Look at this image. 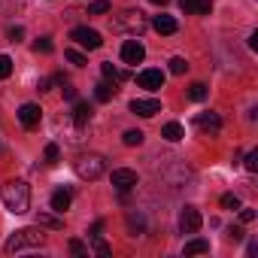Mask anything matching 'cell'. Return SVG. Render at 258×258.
I'll use <instances>...</instances> for the list:
<instances>
[{
  "label": "cell",
  "instance_id": "obj_17",
  "mask_svg": "<svg viewBox=\"0 0 258 258\" xmlns=\"http://www.w3.org/2000/svg\"><path fill=\"white\" fill-rule=\"evenodd\" d=\"M161 137L170 140V143H179V140L185 137V131H182V124H179V121H167V124L161 127Z\"/></svg>",
  "mask_w": 258,
  "mask_h": 258
},
{
  "label": "cell",
  "instance_id": "obj_21",
  "mask_svg": "<svg viewBox=\"0 0 258 258\" xmlns=\"http://www.w3.org/2000/svg\"><path fill=\"white\" fill-rule=\"evenodd\" d=\"M37 225L52 228V231H61V228H64V222H61L58 216H49V213H37Z\"/></svg>",
  "mask_w": 258,
  "mask_h": 258
},
{
  "label": "cell",
  "instance_id": "obj_9",
  "mask_svg": "<svg viewBox=\"0 0 258 258\" xmlns=\"http://www.w3.org/2000/svg\"><path fill=\"white\" fill-rule=\"evenodd\" d=\"M131 112L143 115V118H152L155 112H161V103L155 97H137V100H131Z\"/></svg>",
  "mask_w": 258,
  "mask_h": 258
},
{
  "label": "cell",
  "instance_id": "obj_27",
  "mask_svg": "<svg viewBox=\"0 0 258 258\" xmlns=\"http://www.w3.org/2000/svg\"><path fill=\"white\" fill-rule=\"evenodd\" d=\"M188 97H191V100H204V97H207V85H204V82H195V85L188 88Z\"/></svg>",
  "mask_w": 258,
  "mask_h": 258
},
{
  "label": "cell",
  "instance_id": "obj_28",
  "mask_svg": "<svg viewBox=\"0 0 258 258\" xmlns=\"http://www.w3.org/2000/svg\"><path fill=\"white\" fill-rule=\"evenodd\" d=\"M13 73V58L10 55H0V79H7Z\"/></svg>",
  "mask_w": 258,
  "mask_h": 258
},
{
  "label": "cell",
  "instance_id": "obj_3",
  "mask_svg": "<svg viewBox=\"0 0 258 258\" xmlns=\"http://www.w3.org/2000/svg\"><path fill=\"white\" fill-rule=\"evenodd\" d=\"M146 16L140 13V10H124L121 16H115V22H112V28L115 31H121V34H134V37H140L143 31H146Z\"/></svg>",
  "mask_w": 258,
  "mask_h": 258
},
{
  "label": "cell",
  "instance_id": "obj_15",
  "mask_svg": "<svg viewBox=\"0 0 258 258\" xmlns=\"http://www.w3.org/2000/svg\"><path fill=\"white\" fill-rule=\"evenodd\" d=\"M179 7H182V13H185V16H188V13L210 16V10H213V4H210V0H179Z\"/></svg>",
  "mask_w": 258,
  "mask_h": 258
},
{
  "label": "cell",
  "instance_id": "obj_30",
  "mask_svg": "<svg viewBox=\"0 0 258 258\" xmlns=\"http://www.w3.org/2000/svg\"><path fill=\"white\" fill-rule=\"evenodd\" d=\"M188 70V64H185V58H170V73H176V76H182Z\"/></svg>",
  "mask_w": 258,
  "mask_h": 258
},
{
  "label": "cell",
  "instance_id": "obj_33",
  "mask_svg": "<svg viewBox=\"0 0 258 258\" xmlns=\"http://www.w3.org/2000/svg\"><path fill=\"white\" fill-rule=\"evenodd\" d=\"M70 252H73V255H88V246H85L82 240H70Z\"/></svg>",
  "mask_w": 258,
  "mask_h": 258
},
{
  "label": "cell",
  "instance_id": "obj_37",
  "mask_svg": "<svg viewBox=\"0 0 258 258\" xmlns=\"http://www.w3.org/2000/svg\"><path fill=\"white\" fill-rule=\"evenodd\" d=\"M228 240H243V228H228Z\"/></svg>",
  "mask_w": 258,
  "mask_h": 258
},
{
  "label": "cell",
  "instance_id": "obj_6",
  "mask_svg": "<svg viewBox=\"0 0 258 258\" xmlns=\"http://www.w3.org/2000/svg\"><path fill=\"white\" fill-rule=\"evenodd\" d=\"M201 225H204V219H201V213H198L195 207H185V210L179 213V231H182V234H198Z\"/></svg>",
  "mask_w": 258,
  "mask_h": 258
},
{
  "label": "cell",
  "instance_id": "obj_14",
  "mask_svg": "<svg viewBox=\"0 0 258 258\" xmlns=\"http://www.w3.org/2000/svg\"><path fill=\"white\" fill-rule=\"evenodd\" d=\"M152 28H155L158 34H164V37H170V34L179 31V25H176L173 16H155V19H152Z\"/></svg>",
  "mask_w": 258,
  "mask_h": 258
},
{
  "label": "cell",
  "instance_id": "obj_36",
  "mask_svg": "<svg viewBox=\"0 0 258 258\" xmlns=\"http://www.w3.org/2000/svg\"><path fill=\"white\" fill-rule=\"evenodd\" d=\"M240 222H243V225L255 222V210H249V207H240Z\"/></svg>",
  "mask_w": 258,
  "mask_h": 258
},
{
  "label": "cell",
  "instance_id": "obj_7",
  "mask_svg": "<svg viewBox=\"0 0 258 258\" xmlns=\"http://www.w3.org/2000/svg\"><path fill=\"white\" fill-rule=\"evenodd\" d=\"M143 58H146V49H143L140 40H127L121 46V61L124 64H143Z\"/></svg>",
  "mask_w": 258,
  "mask_h": 258
},
{
  "label": "cell",
  "instance_id": "obj_39",
  "mask_svg": "<svg viewBox=\"0 0 258 258\" xmlns=\"http://www.w3.org/2000/svg\"><path fill=\"white\" fill-rule=\"evenodd\" d=\"M152 4H158V7H164V4H170V0H152Z\"/></svg>",
  "mask_w": 258,
  "mask_h": 258
},
{
  "label": "cell",
  "instance_id": "obj_25",
  "mask_svg": "<svg viewBox=\"0 0 258 258\" xmlns=\"http://www.w3.org/2000/svg\"><path fill=\"white\" fill-rule=\"evenodd\" d=\"M103 13H109V0H94L88 7V16H103Z\"/></svg>",
  "mask_w": 258,
  "mask_h": 258
},
{
  "label": "cell",
  "instance_id": "obj_12",
  "mask_svg": "<svg viewBox=\"0 0 258 258\" xmlns=\"http://www.w3.org/2000/svg\"><path fill=\"white\" fill-rule=\"evenodd\" d=\"M195 124L201 127V131H207V134H219V131H222V118H219L216 112H201V115L195 118Z\"/></svg>",
  "mask_w": 258,
  "mask_h": 258
},
{
  "label": "cell",
  "instance_id": "obj_35",
  "mask_svg": "<svg viewBox=\"0 0 258 258\" xmlns=\"http://www.w3.org/2000/svg\"><path fill=\"white\" fill-rule=\"evenodd\" d=\"M246 170H252V173L258 170V152H255V149H252V152L246 155Z\"/></svg>",
  "mask_w": 258,
  "mask_h": 258
},
{
  "label": "cell",
  "instance_id": "obj_34",
  "mask_svg": "<svg viewBox=\"0 0 258 258\" xmlns=\"http://www.w3.org/2000/svg\"><path fill=\"white\" fill-rule=\"evenodd\" d=\"M7 37H10L13 43H19V40L25 37V28H22V25H16V28H10V31H7Z\"/></svg>",
  "mask_w": 258,
  "mask_h": 258
},
{
  "label": "cell",
  "instance_id": "obj_19",
  "mask_svg": "<svg viewBox=\"0 0 258 258\" xmlns=\"http://www.w3.org/2000/svg\"><path fill=\"white\" fill-rule=\"evenodd\" d=\"M52 210L55 213H64V210H70V191L67 188H58V191H52Z\"/></svg>",
  "mask_w": 258,
  "mask_h": 258
},
{
  "label": "cell",
  "instance_id": "obj_8",
  "mask_svg": "<svg viewBox=\"0 0 258 258\" xmlns=\"http://www.w3.org/2000/svg\"><path fill=\"white\" fill-rule=\"evenodd\" d=\"M112 185H115L121 195H127V191L137 185V173L127 170V167H118V170H112Z\"/></svg>",
  "mask_w": 258,
  "mask_h": 258
},
{
  "label": "cell",
  "instance_id": "obj_31",
  "mask_svg": "<svg viewBox=\"0 0 258 258\" xmlns=\"http://www.w3.org/2000/svg\"><path fill=\"white\" fill-rule=\"evenodd\" d=\"M58 158H61V152H58V146H55V143H49V146H46V164L52 167V164H58Z\"/></svg>",
  "mask_w": 258,
  "mask_h": 258
},
{
  "label": "cell",
  "instance_id": "obj_29",
  "mask_svg": "<svg viewBox=\"0 0 258 258\" xmlns=\"http://www.w3.org/2000/svg\"><path fill=\"white\" fill-rule=\"evenodd\" d=\"M34 49H37V52H43V55H49V52L55 49V46H52V37H40V40L34 43Z\"/></svg>",
  "mask_w": 258,
  "mask_h": 258
},
{
  "label": "cell",
  "instance_id": "obj_11",
  "mask_svg": "<svg viewBox=\"0 0 258 258\" xmlns=\"http://www.w3.org/2000/svg\"><path fill=\"white\" fill-rule=\"evenodd\" d=\"M40 115H43V109L37 103H22V109H19V121L25 127H37L40 124Z\"/></svg>",
  "mask_w": 258,
  "mask_h": 258
},
{
  "label": "cell",
  "instance_id": "obj_32",
  "mask_svg": "<svg viewBox=\"0 0 258 258\" xmlns=\"http://www.w3.org/2000/svg\"><path fill=\"white\" fill-rule=\"evenodd\" d=\"M222 207L225 210H240V198L237 195H222Z\"/></svg>",
  "mask_w": 258,
  "mask_h": 258
},
{
  "label": "cell",
  "instance_id": "obj_13",
  "mask_svg": "<svg viewBox=\"0 0 258 258\" xmlns=\"http://www.w3.org/2000/svg\"><path fill=\"white\" fill-rule=\"evenodd\" d=\"M91 112H94V109H91L88 100H76V103H73V124H76V127H85V124L91 121Z\"/></svg>",
  "mask_w": 258,
  "mask_h": 258
},
{
  "label": "cell",
  "instance_id": "obj_16",
  "mask_svg": "<svg viewBox=\"0 0 258 258\" xmlns=\"http://www.w3.org/2000/svg\"><path fill=\"white\" fill-rule=\"evenodd\" d=\"M100 73H103V79H106V82H112V85H118V82H124V79H127V73H124V70H118L112 61H109V64H100Z\"/></svg>",
  "mask_w": 258,
  "mask_h": 258
},
{
  "label": "cell",
  "instance_id": "obj_22",
  "mask_svg": "<svg viewBox=\"0 0 258 258\" xmlns=\"http://www.w3.org/2000/svg\"><path fill=\"white\" fill-rule=\"evenodd\" d=\"M182 252H185V255H204V252H210V243H207V240H201V237H198V240H188V243H185V249H182Z\"/></svg>",
  "mask_w": 258,
  "mask_h": 258
},
{
  "label": "cell",
  "instance_id": "obj_20",
  "mask_svg": "<svg viewBox=\"0 0 258 258\" xmlns=\"http://www.w3.org/2000/svg\"><path fill=\"white\" fill-rule=\"evenodd\" d=\"M112 94H115V85H112V82H97V85H94V97H97L100 103L112 100Z\"/></svg>",
  "mask_w": 258,
  "mask_h": 258
},
{
  "label": "cell",
  "instance_id": "obj_10",
  "mask_svg": "<svg viewBox=\"0 0 258 258\" xmlns=\"http://www.w3.org/2000/svg\"><path fill=\"white\" fill-rule=\"evenodd\" d=\"M137 85L146 91H158L164 85V73L161 70H143V73H137Z\"/></svg>",
  "mask_w": 258,
  "mask_h": 258
},
{
  "label": "cell",
  "instance_id": "obj_24",
  "mask_svg": "<svg viewBox=\"0 0 258 258\" xmlns=\"http://www.w3.org/2000/svg\"><path fill=\"white\" fill-rule=\"evenodd\" d=\"M64 58H67L70 64H76V67H85V64H88V58H85L79 49H67V52H64Z\"/></svg>",
  "mask_w": 258,
  "mask_h": 258
},
{
  "label": "cell",
  "instance_id": "obj_26",
  "mask_svg": "<svg viewBox=\"0 0 258 258\" xmlns=\"http://www.w3.org/2000/svg\"><path fill=\"white\" fill-rule=\"evenodd\" d=\"M124 146H140L143 143V131H124Z\"/></svg>",
  "mask_w": 258,
  "mask_h": 258
},
{
  "label": "cell",
  "instance_id": "obj_1",
  "mask_svg": "<svg viewBox=\"0 0 258 258\" xmlns=\"http://www.w3.org/2000/svg\"><path fill=\"white\" fill-rule=\"evenodd\" d=\"M4 204H7V210L16 213V216L28 213V210H31V188H28V182H22V179L7 182V185H4Z\"/></svg>",
  "mask_w": 258,
  "mask_h": 258
},
{
  "label": "cell",
  "instance_id": "obj_5",
  "mask_svg": "<svg viewBox=\"0 0 258 258\" xmlns=\"http://www.w3.org/2000/svg\"><path fill=\"white\" fill-rule=\"evenodd\" d=\"M70 40H76L82 49H100L103 46V40H100V34L97 31H91V28H73V34H70Z\"/></svg>",
  "mask_w": 258,
  "mask_h": 258
},
{
  "label": "cell",
  "instance_id": "obj_38",
  "mask_svg": "<svg viewBox=\"0 0 258 258\" xmlns=\"http://www.w3.org/2000/svg\"><path fill=\"white\" fill-rule=\"evenodd\" d=\"M61 91H64V97H67V100H76V88H73V85H67V82H64V88H61Z\"/></svg>",
  "mask_w": 258,
  "mask_h": 258
},
{
  "label": "cell",
  "instance_id": "obj_23",
  "mask_svg": "<svg viewBox=\"0 0 258 258\" xmlns=\"http://www.w3.org/2000/svg\"><path fill=\"white\" fill-rule=\"evenodd\" d=\"M91 246H94V252H97L100 258H109V255H112V249L103 243V237H100V234H91Z\"/></svg>",
  "mask_w": 258,
  "mask_h": 258
},
{
  "label": "cell",
  "instance_id": "obj_18",
  "mask_svg": "<svg viewBox=\"0 0 258 258\" xmlns=\"http://www.w3.org/2000/svg\"><path fill=\"white\" fill-rule=\"evenodd\" d=\"M124 222H127V231H131V234H143V231H146V219H143L140 210H131Z\"/></svg>",
  "mask_w": 258,
  "mask_h": 258
},
{
  "label": "cell",
  "instance_id": "obj_4",
  "mask_svg": "<svg viewBox=\"0 0 258 258\" xmlns=\"http://www.w3.org/2000/svg\"><path fill=\"white\" fill-rule=\"evenodd\" d=\"M103 170H106V161L100 158V155H79L76 158V173L82 176V179H97V176H103Z\"/></svg>",
  "mask_w": 258,
  "mask_h": 258
},
{
  "label": "cell",
  "instance_id": "obj_2",
  "mask_svg": "<svg viewBox=\"0 0 258 258\" xmlns=\"http://www.w3.org/2000/svg\"><path fill=\"white\" fill-rule=\"evenodd\" d=\"M43 240H46V237H43V231H40V228H19V231L7 240V246H4V249H7L10 255H16V252H22V249H40V246H43Z\"/></svg>",
  "mask_w": 258,
  "mask_h": 258
}]
</instances>
